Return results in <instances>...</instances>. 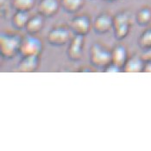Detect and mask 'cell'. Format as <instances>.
I'll return each instance as SVG.
<instances>
[{
	"label": "cell",
	"instance_id": "obj_1",
	"mask_svg": "<svg viewBox=\"0 0 151 151\" xmlns=\"http://www.w3.org/2000/svg\"><path fill=\"white\" fill-rule=\"evenodd\" d=\"M23 36L15 31H3L0 35V53L2 57L12 60L19 55Z\"/></svg>",
	"mask_w": 151,
	"mask_h": 151
},
{
	"label": "cell",
	"instance_id": "obj_2",
	"mask_svg": "<svg viewBox=\"0 0 151 151\" xmlns=\"http://www.w3.org/2000/svg\"><path fill=\"white\" fill-rule=\"evenodd\" d=\"M132 27V15L128 10H122L113 16V34L117 41L125 39Z\"/></svg>",
	"mask_w": 151,
	"mask_h": 151
},
{
	"label": "cell",
	"instance_id": "obj_3",
	"mask_svg": "<svg viewBox=\"0 0 151 151\" xmlns=\"http://www.w3.org/2000/svg\"><path fill=\"white\" fill-rule=\"evenodd\" d=\"M91 64L98 68H105L111 62V49H109L101 42H94L89 51Z\"/></svg>",
	"mask_w": 151,
	"mask_h": 151
},
{
	"label": "cell",
	"instance_id": "obj_4",
	"mask_svg": "<svg viewBox=\"0 0 151 151\" xmlns=\"http://www.w3.org/2000/svg\"><path fill=\"white\" fill-rule=\"evenodd\" d=\"M71 29L64 24L53 27L47 33V41L48 44L54 47H62L68 44L72 38Z\"/></svg>",
	"mask_w": 151,
	"mask_h": 151
},
{
	"label": "cell",
	"instance_id": "obj_5",
	"mask_svg": "<svg viewBox=\"0 0 151 151\" xmlns=\"http://www.w3.org/2000/svg\"><path fill=\"white\" fill-rule=\"evenodd\" d=\"M43 50L42 41L34 35L23 37L19 55L21 56H41Z\"/></svg>",
	"mask_w": 151,
	"mask_h": 151
},
{
	"label": "cell",
	"instance_id": "obj_6",
	"mask_svg": "<svg viewBox=\"0 0 151 151\" xmlns=\"http://www.w3.org/2000/svg\"><path fill=\"white\" fill-rule=\"evenodd\" d=\"M69 27L73 34L86 36L93 28V22L87 14L76 15L70 21Z\"/></svg>",
	"mask_w": 151,
	"mask_h": 151
},
{
	"label": "cell",
	"instance_id": "obj_7",
	"mask_svg": "<svg viewBox=\"0 0 151 151\" xmlns=\"http://www.w3.org/2000/svg\"><path fill=\"white\" fill-rule=\"evenodd\" d=\"M85 48V36L81 35H74L70 40L67 55L72 61H79L83 58Z\"/></svg>",
	"mask_w": 151,
	"mask_h": 151
},
{
	"label": "cell",
	"instance_id": "obj_8",
	"mask_svg": "<svg viewBox=\"0 0 151 151\" xmlns=\"http://www.w3.org/2000/svg\"><path fill=\"white\" fill-rule=\"evenodd\" d=\"M113 28V16L109 12L99 13L93 22V30L97 34L104 35L111 30Z\"/></svg>",
	"mask_w": 151,
	"mask_h": 151
},
{
	"label": "cell",
	"instance_id": "obj_9",
	"mask_svg": "<svg viewBox=\"0 0 151 151\" xmlns=\"http://www.w3.org/2000/svg\"><path fill=\"white\" fill-rule=\"evenodd\" d=\"M60 7V0H40L37 4V12L45 18H50L58 13Z\"/></svg>",
	"mask_w": 151,
	"mask_h": 151
},
{
	"label": "cell",
	"instance_id": "obj_10",
	"mask_svg": "<svg viewBox=\"0 0 151 151\" xmlns=\"http://www.w3.org/2000/svg\"><path fill=\"white\" fill-rule=\"evenodd\" d=\"M129 58L128 49L124 44H116L111 49V62L122 69Z\"/></svg>",
	"mask_w": 151,
	"mask_h": 151
},
{
	"label": "cell",
	"instance_id": "obj_11",
	"mask_svg": "<svg viewBox=\"0 0 151 151\" xmlns=\"http://www.w3.org/2000/svg\"><path fill=\"white\" fill-rule=\"evenodd\" d=\"M40 67V56H22L17 69L22 73H33Z\"/></svg>",
	"mask_w": 151,
	"mask_h": 151
},
{
	"label": "cell",
	"instance_id": "obj_12",
	"mask_svg": "<svg viewBox=\"0 0 151 151\" xmlns=\"http://www.w3.org/2000/svg\"><path fill=\"white\" fill-rule=\"evenodd\" d=\"M44 17L37 12L33 16H30L28 23L26 24L25 30L29 35H37L40 33L44 27Z\"/></svg>",
	"mask_w": 151,
	"mask_h": 151
},
{
	"label": "cell",
	"instance_id": "obj_13",
	"mask_svg": "<svg viewBox=\"0 0 151 151\" xmlns=\"http://www.w3.org/2000/svg\"><path fill=\"white\" fill-rule=\"evenodd\" d=\"M144 64L145 63L142 59V56L135 55L129 56L123 70L126 73H141L143 72Z\"/></svg>",
	"mask_w": 151,
	"mask_h": 151
},
{
	"label": "cell",
	"instance_id": "obj_14",
	"mask_svg": "<svg viewBox=\"0 0 151 151\" xmlns=\"http://www.w3.org/2000/svg\"><path fill=\"white\" fill-rule=\"evenodd\" d=\"M29 17V12L16 11L12 17V24L13 28L16 29L17 30L25 29L26 24L28 23Z\"/></svg>",
	"mask_w": 151,
	"mask_h": 151
},
{
	"label": "cell",
	"instance_id": "obj_15",
	"mask_svg": "<svg viewBox=\"0 0 151 151\" xmlns=\"http://www.w3.org/2000/svg\"><path fill=\"white\" fill-rule=\"evenodd\" d=\"M136 22L139 26L145 27L151 22V7L143 5L140 8L136 14Z\"/></svg>",
	"mask_w": 151,
	"mask_h": 151
},
{
	"label": "cell",
	"instance_id": "obj_16",
	"mask_svg": "<svg viewBox=\"0 0 151 151\" xmlns=\"http://www.w3.org/2000/svg\"><path fill=\"white\" fill-rule=\"evenodd\" d=\"M61 8L69 14H76L85 4V0H60Z\"/></svg>",
	"mask_w": 151,
	"mask_h": 151
},
{
	"label": "cell",
	"instance_id": "obj_17",
	"mask_svg": "<svg viewBox=\"0 0 151 151\" xmlns=\"http://www.w3.org/2000/svg\"><path fill=\"white\" fill-rule=\"evenodd\" d=\"M36 4V0H11V5L15 11L29 12Z\"/></svg>",
	"mask_w": 151,
	"mask_h": 151
},
{
	"label": "cell",
	"instance_id": "obj_18",
	"mask_svg": "<svg viewBox=\"0 0 151 151\" xmlns=\"http://www.w3.org/2000/svg\"><path fill=\"white\" fill-rule=\"evenodd\" d=\"M138 45L143 49H150L151 48V28L145 29L140 35L138 38Z\"/></svg>",
	"mask_w": 151,
	"mask_h": 151
},
{
	"label": "cell",
	"instance_id": "obj_19",
	"mask_svg": "<svg viewBox=\"0 0 151 151\" xmlns=\"http://www.w3.org/2000/svg\"><path fill=\"white\" fill-rule=\"evenodd\" d=\"M104 71L105 73H119V72H122L123 69L121 68H119L118 66H116V64L111 62L104 68Z\"/></svg>",
	"mask_w": 151,
	"mask_h": 151
},
{
	"label": "cell",
	"instance_id": "obj_20",
	"mask_svg": "<svg viewBox=\"0 0 151 151\" xmlns=\"http://www.w3.org/2000/svg\"><path fill=\"white\" fill-rule=\"evenodd\" d=\"M141 56H142V59L143 60L144 63L151 62V48L147 49V50H143V53Z\"/></svg>",
	"mask_w": 151,
	"mask_h": 151
},
{
	"label": "cell",
	"instance_id": "obj_21",
	"mask_svg": "<svg viewBox=\"0 0 151 151\" xmlns=\"http://www.w3.org/2000/svg\"><path fill=\"white\" fill-rule=\"evenodd\" d=\"M143 72L145 73H151V62H147L144 64Z\"/></svg>",
	"mask_w": 151,
	"mask_h": 151
},
{
	"label": "cell",
	"instance_id": "obj_22",
	"mask_svg": "<svg viewBox=\"0 0 151 151\" xmlns=\"http://www.w3.org/2000/svg\"><path fill=\"white\" fill-rule=\"evenodd\" d=\"M105 2H110V3H111V2H114V1H116V0H104Z\"/></svg>",
	"mask_w": 151,
	"mask_h": 151
}]
</instances>
